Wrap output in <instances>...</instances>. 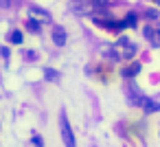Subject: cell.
Wrapping results in <instances>:
<instances>
[{"instance_id":"6da1fadb","label":"cell","mask_w":160,"mask_h":147,"mask_svg":"<svg viewBox=\"0 0 160 147\" xmlns=\"http://www.w3.org/2000/svg\"><path fill=\"white\" fill-rule=\"evenodd\" d=\"M59 127H62V140H64V145H66V147H72V145H75V136H72L70 125H68V121H66L64 114H62V123H59Z\"/></svg>"},{"instance_id":"7a4b0ae2","label":"cell","mask_w":160,"mask_h":147,"mask_svg":"<svg viewBox=\"0 0 160 147\" xmlns=\"http://www.w3.org/2000/svg\"><path fill=\"white\" fill-rule=\"evenodd\" d=\"M29 16L33 18V20H40V22H48V11H44V9H38V7H31L29 9Z\"/></svg>"},{"instance_id":"3957f363","label":"cell","mask_w":160,"mask_h":147,"mask_svg":"<svg viewBox=\"0 0 160 147\" xmlns=\"http://www.w3.org/2000/svg\"><path fill=\"white\" fill-rule=\"evenodd\" d=\"M145 38L153 44V46H160V31L151 29V27H145Z\"/></svg>"},{"instance_id":"277c9868","label":"cell","mask_w":160,"mask_h":147,"mask_svg":"<svg viewBox=\"0 0 160 147\" xmlns=\"http://www.w3.org/2000/svg\"><path fill=\"white\" fill-rule=\"evenodd\" d=\"M53 42H55L57 46H64V44H66V31H64L62 27H55V29H53Z\"/></svg>"},{"instance_id":"5b68a950","label":"cell","mask_w":160,"mask_h":147,"mask_svg":"<svg viewBox=\"0 0 160 147\" xmlns=\"http://www.w3.org/2000/svg\"><path fill=\"white\" fill-rule=\"evenodd\" d=\"M140 105L145 108V112H158V110H160V105H158L156 101H149V99H142Z\"/></svg>"},{"instance_id":"8992f818","label":"cell","mask_w":160,"mask_h":147,"mask_svg":"<svg viewBox=\"0 0 160 147\" xmlns=\"http://www.w3.org/2000/svg\"><path fill=\"white\" fill-rule=\"evenodd\" d=\"M22 40H24L22 31H18V29H16V31H11V33H9V42H11V44H22Z\"/></svg>"},{"instance_id":"52a82bcc","label":"cell","mask_w":160,"mask_h":147,"mask_svg":"<svg viewBox=\"0 0 160 147\" xmlns=\"http://www.w3.org/2000/svg\"><path fill=\"white\" fill-rule=\"evenodd\" d=\"M138 70H140V64H132L129 68L123 70V75H125V77H134V75H138Z\"/></svg>"},{"instance_id":"ba28073f","label":"cell","mask_w":160,"mask_h":147,"mask_svg":"<svg viewBox=\"0 0 160 147\" xmlns=\"http://www.w3.org/2000/svg\"><path fill=\"white\" fill-rule=\"evenodd\" d=\"M90 3L94 5V9H105L110 5V0H90Z\"/></svg>"},{"instance_id":"9c48e42d","label":"cell","mask_w":160,"mask_h":147,"mask_svg":"<svg viewBox=\"0 0 160 147\" xmlns=\"http://www.w3.org/2000/svg\"><path fill=\"white\" fill-rule=\"evenodd\" d=\"M123 27H136V16L127 13V20H123Z\"/></svg>"},{"instance_id":"30bf717a","label":"cell","mask_w":160,"mask_h":147,"mask_svg":"<svg viewBox=\"0 0 160 147\" xmlns=\"http://www.w3.org/2000/svg\"><path fill=\"white\" fill-rule=\"evenodd\" d=\"M158 16H160V13H158V11H153V9H149V11H147V18H149V20H156Z\"/></svg>"},{"instance_id":"8fae6325","label":"cell","mask_w":160,"mask_h":147,"mask_svg":"<svg viewBox=\"0 0 160 147\" xmlns=\"http://www.w3.org/2000/svg\"><path fill=\"white\" fill-rule=\"evenodd\" d=\"M29 29H31V31H40V24H38V22L31 18V22H29Z\"/></svg>"},{"instance_id":"7c38bea8","label":"cell","mask_w":160,"mask_h":147,"mask_svg":"<svg viewBox=\"0 0 160 147\" xmlns=\"http://www.w3.org/2000/svg\"><path fill=\"white\" fill-rule=\"evenodd\" d=\"M31 143H33V145H42V138H40V136H33Z\"/></svg>"},{"instance_id":"4fadbf2b","label":"cell","mask_w":160,"mask_h":147,"mask_svg":"<svg viewBox=\"0 0 160 147\" xmlns=\"http://www.w3.org/2000/svg\"><path fill=\"white\" fill-rule=\"evenodd\" d=\"M156 3H158V5H160V0H156Z\"/></svg>"}]
</instances>
